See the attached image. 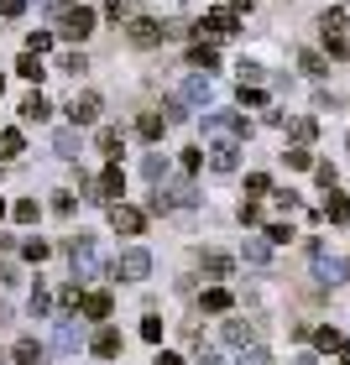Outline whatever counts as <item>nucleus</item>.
I'll return each instance as SVG.
<instances>
[{"label": "nucleus", "instance_id": "obj_47", "mask_svg": "<svg viewBox=\"0 0 350 365\" xmlns=\"http://www.w3.org/2000/svg\"><path fill=\"white\" fill-rule=\"evenodd\" d=\"M141 339H152V344H157V339H162V324H157V319H146V324H141Z\"/></svg>", "mask_w": 350, "mask_h": 365}, {"label": "nucleus", "instance_id": "obj_13", "mask_svg": "<svg viewBox=\"0 0 350 365\" xmlns=\"http://www.w3.org/2000/svg\"><path fill=\"white\" fill-rule=\"evenodd\" d=\"M324 220H329V225H350V198H345V193H329V198H324Z\"/></svg>", "mask_w": 350, "mask_h": 365}, {"label": "nucleus", "instance_id": "obj_4", "mask_svg": "<svg viewBox=\"0 0 350 365\" xmlns=\"http://www.w3.org/2000/svg\"><path fill=\"white\" fill-rule=\"evenodd\" d=\"M63 37H69V42H84L89 37V31H94V11L89 6H74V11H63Z\"/></svg>", "mask_w": 350, "mask_h": 365}, {"label": "nucleus", "instance_id": "obj_14", "mask_svg": "<svg viewBox=\"0 0 350 365\" xmlns=\"http://www.w3.org/2000/svg\"><path fill=\"white\" fill-rule=\"evenodd\" d=\"M16 365H47V350L37 339H21V344H16Z\"/></svg>", "mask_w": 350, "mask_h": 365}, {"label": "nucleus", "instance_id": "obj_51", "mask_svg": "<svg viewBox=\"0 0 350 365\" xmlns=\"http://www.w3.org/2000/svg\"><path fill=\"white\" fill-rule=\"evenodd\" d=\"M230 6H246V11H251V0H230Z\"/></svg>", "mask_w": 350, "mask_h": 365}, {"label": "nucleus", "instance_id": "obj_54", "mask_svg": "<svg viewBox=\"0 0 350 365\" xmlns=\"http://www.w3.org/2000/svg\"><path fill=\"white\" fill-rule=\"evenodd\" d=\"M0 214H6V204H0Z\"/></svg>", "mask_w": 350, "mask_h": 365}, {"label": "nucleus", "instance_id": "obj_12", "mask_svg": "<svg viewBox=\"0 0 350 365\" xmlns=\"http://www.w3.org/2000/svg\"><path fill=\"white\" fill-rule=\"evenodd\" d=\"M199 26H204L209 37H225V31H236V11H209Z\"/></svg>", "mask_w": 350, "mask_h": 365}, {"label": "nucleus", "instance_id": "obj_52", "mask_svg": "<svg viewBox=\"0 0 350 365\" xmlns=\"http://www.w3.org/2000/svg\"><path fill=\"white\" fill-rule=\"evenodd\" d=\"M204 365H220V360H214V355H204Z\"/></svg>", "mask_w": 350, "mask_h": 365}, {"label": "nucleus", "instance_id": "obj_8", "mask_svg": "<svg viewBox=\"0 0 350 365\" xmlns=\"http://www.w3.org/2000/svg\"><path fill=\"white\" fill-rule=\"evenodd\" d=\"M69 120L74 125H94L99 120V94H74L69 99Z\"/></svg>", "mask_w": 350, "mask_h": 365}, {"label": "nucleus", "instance_id": "obj_32", "mask_svg": "<svg viewBox=\"0 0 350 365\" xmlns=\"http://www.w3.org/2000/svg\"><path fill=\"white\" fill-rule=\"evenodd\" d=\"M319 26H324V37H329V31H340V26H345V11H340V6H335V11H324V16H319Z\"/></svg>", "mask_w": 350, "mask_h": 365}, {"label": "nucleus", "instance_id": "obj_22", "mask_svg": "<svg viewBox=\"0 0 350 365\" xmlns=\"http://www.w3.org/2000/svg\"><path fill=\"white\" fill-rule=\"evenodd\" d=\"M53 152H58V157H79V130H58V136H53Z\"/></svg>", "mask_w": 350, "mask_h": 365}, {"label": "nucleus", "instance_id": "obj_21", "mask_svg": "<svg viewBox=\"0 0 350 365\" xmlns=\"http://www.w3.org/2000/svg\"><path fill=\"white\" fill-rule=\"evenodd\" d=\"M225 339H230V344H251V339H256V329H251V324H241V319H230V324H225Z\"/></svg>", "mask_w": 350, "mask_h": 365}, {"label": "nucleus", "instance_id": "obj_34", "mask_svg": "<svg viewBox=\"0 0 350 365\" xmlns=\"http://www.w3.org/2000/svg\"><path fill=\"white\" fill-rule=\"evenodd\" d=\"M266 240H272V245H288V240H293V225H266Z\"/></svg>", "mask_w": 350, "mask_h": 365}, {"label": "nucleus", "instance_id": "obj_2", "mask_svg": "<svg viewBox=\"0 0 350 365\" xmlns=\"http://www.w3.org/2000/svg\"><path fill=\"white\" fill-rule=\"evenodd\" d=\"M69 256H74V277H99V272H105V261H99V251H94L89 235H79L69 245Z\"/></svg>", "mask_w": 350, "mask_h": 365}, {"label": "nucleus", "instance_id": "obj_15", "mask_svg": "<svg viewBox=\"0 0 350 365\" xmlns=\"http://www.w3.org/2000/svg\"><path fill=\"white\" fill-rule=\"evenodd\" d=\"M47 115H53V110H47V99L31 89V94L21 99V120H47Z\"/></svg>", "mask_w": 350, "mask_h": 365}, {"label": "nucleus", "instance_id": "obj_55", "mask_svg": "<svg viewBox=\"0 0 350 365\" xmlns=\"http://www.w3.org/2000/svg\"><path fill=\"white\" fill-rule=\"evenodd\" d=\"M0 360H6V355H0Z\"/></svg>", "mask_w": 350, "mask_h": 365}, {"label": "nucleus", "instance_id": "obj_17", "mask_svg": "<svg viewBox=\"0 0 350 365\" xmlns=\"http://www.w3.org/2000/svg\"><path fill=\"white\" fill-rule=\"evenodd\" d=\"M53 350H58V355H69V350H79V329H74L69 319L58 324V339H53Z\"/></svg>", "mask_w": 350, "mask_h": 365}, {"label": "nucleus", "instance_id": "obj_33", "mask_svg": "<svg viewBox=\"0 0 350 365\" xmlns=\"http://www.w3.org/2000/svg\"><path fill=\"white\" fill-rule=\"evenodd\" d=\"M11 214H16V220H21V225H31V220H37V198H21V204H16Z\"/></svg>", "mask_w": 350, "mask_h": 365}, {"label": "nucleus", "instance_id": "obj_25", "mask_svg": "<svg viewBox=\"0 0 350 365\" xmlns=\"http://www.w3.org/2000/svg\"><path fill=\"white\" fill-rule=\"evenodd\" d=\"M314 130H319V125H314L309 115H298V120H293V141H298V146H309V141H314Z\"/></svg>", "mask_w": 350, "mask_h": 365}, {"label": "nucleus", "instance_id": "obj_40", "mask_svg": "<svg viewBox=\"0 0 350 365\" xmlns=\"http://www.w3.org/2000/svg\"><path fill=\"white\" fill-rule=\"evenodd\" d=\"M314 178H319L324 188H335V168H329V162H314Z\"/></svg>", "mask_w": 350, "mask_h": 365}, {"label": "nucleus", "instance_id": "obj_28", "mask_svg": "<svg viewBox=\"0 0 350 365\" xmlns=\"http://www.w3.org/2000/svg\"><path fill=\"white\" fill-rule=\"evenodd\" d=\"M47 308H53V297H47V287L31 292V319H47Z\"/></svg>", "mask_w": 350, "mask_h": 365}, {"label": "nucleus", "instance_id": "obj_48", "mask_svg": "<svg viewBox=\"0 0 350 365\" xmlns=\"http://www.w3.org/2000/svg\"><path fill=\"white\" fill-rule=\"evenodd\" d=\"M26 11V0H0V16H21Z\"/></svg>", "mask_w": 350, "mask_h": 365}, {"label": "nucleus", "instance_id": "obj_44", "mask_svg": "<svg viewBox=\"0 0 350 365\" xmlns=\"http://www.w3.org/2000/svg\"><path fill=\"white\" fill-rule=\"evenodd\" d=\"M131 6H126V0H105V16H110V21H121V16H126Z\"/></svg>", "mask_w": 350, "mask_h": 365}, {"label": "nucleus", "instance_id": "obj_18", "mask_svg": "<svg viewBox=\"0 0 350 365\" xmlns=\"http://www.w3.org/2000/svg\"><path fill=\"white\" fill-rule=\"evenodd\" d=\"M199 267H204L209 277H230V267H236V261L220 256V251H209V256H199Z\"/></svg>", "mask_w": 350, "mask_h": 365}, {"label": "nucleus", "instance_id": "obj_27", "mask_svg": "<svg viewBox=\"0 0 350 365\" xmlns=\"http://www.w3.org/2000/svg\"><path fill=\"white\" fill-rule=\"evenodd\" d=\"M141 173H146V178H152V182H162V178H168V162H162V157L152 152V157H146V162H141Z\"/></svg>", "mask_w": 350, "mask_h": 365}, {"label": "nucleus", "instance_id": "obj_49", "mask_svg": "<svg viewBox=\"0 0 350 365\" xmlns=\"http://www.w3.org/2000/svg\"><path fill=\"white\" fill-rule=\"evenodd\" d=\"M157 365H183V355H157Z\"/></svg>", "mask_w": 350, "mask_h": 365}, {"label": "nucleus", "instance_id": "obj_31", "mask_svg": "<svg viewBox=\"0 0 350 365\" xmlns=\"http://www.w3.org/2000/svg\"><path fill=\"white\" fill-rule=\"evenodd\" d=\"M189 63H194V68H214V47H194V53H189Z\"/></svg>", "mask_w": 350, "mask_h": 365}, {"label": "nucleus", "instance_id": "obj_3", "mask_svg": "<svg viewBox=\"0 0 350 365\" xmlns=\"http://www.w3.org/2000/svg\"><path fill=\"white\" fill-rule=\"evenodd\" d=\"M236 168H241V146L220 136V141H214V146H209V173H220V178H230V173H236Z\"/></svg>", "mask_w": 350, "mask_h": 365}, {"label": "nucleus", "instance_id": "obj_36", "mask_svg": "<svg viewBox=\"0 0 350 365\" xmlns=\"http://www.w3.org/2000/svg\"><path fill=\"white\" fill-rule=\"evenodd\" d=\"M21 256H26V261H42V256H47V240H26Z\"/></svg>", "mask_w": 350, "mask_h": 365}, {"label": "nucleus", "instance_id": "obj_29", "mask_svg": "<svg viewBox=\"0 0 350 365\" xmlns=\"http://www.w3.org/2000/svg\"><path fill=\"white\" fill-rule=\"evenodd\" d=\"M58 68H63V73H84L89 63H84V53H63V58H58Z\"/></svg>", "mask_w": 350, "mask_h": 365}, {"label": "nucleus", "instance_id": "obj_24", "mask_svg": "<svg viewBox=\"0 0 350 365\" xmlns=\"http://www.w3.org/2000/svg\"><path fill=\"white\" fill-rule=\"evenodd\" d=\"M183 99H189V105H204L209 99V78H189V84H183Z\"/></svg>", "mask_w": 350, "mask_h": 365}, {"label": "nucleus", "instance_id": "obj_45", "mask_svg": "<svg viewBox=\"0 0 350 365\" xmlns=\"http://www.w3.org/2000/svg\"><path fill=\"white\" fill-rule=\"evenodd\" d=\"M189 115V99H168V120H183Z\"/></svg>", "mask_w": 350, "mask_h": 365}, {"label": "nucleus", "instance_id": "obj_23", "mask_svg": "<svg viewBox=\"0 0 350 365\" xmlns=\"http://www.w3.org/2000/svg\"><path fill=\"white\" fill-rule=\"evenodd\" d=\"M84 313H89V319H110V292H89L84 297Z\"/></svg>", "mask_w": 350, "mask_h": 365}, {"label": "nucleus", "instance_id": "obj_53", "mask_svg": "<svg viewBox=\"0 0 350 365\" xmlns=\"http://www.w3.org/2000/svg\"><path fill=\"white\" fill-rule=\"evenodd\" d=\"M0 89H6V78H0Z\"/></svg>", "mask_w": 350, "mask_h": 365}, {"label": "nucleus", "instance_id": "obj_41", "mask_svg": "<svg viewBox=\"0 0 350 365\" xmlns=\"http://www.w3.org/2000/svg\"><path fill=\"white\" fill-rule=\"evenodd\" d=\"M246 188H251V193H266V188H272V178H266V173H251V178H246Z\"/></svg>", "mask_w": 350, "mask_h": 365}, {"label": "nucleus", "instance_id": "obj_20", "mask_svg": "<svg viewBox=\"0 0 350 365\" xmlns=\"http://www.w3.org/2000/svg\"><path fill=\"white\" fill-rule=\"evenodd\" d=\"M21 157V130H0V162H16Z\"/></svg>", "mask_w": 350, "mask_h": 365}, {"label": "nucleus", "instance_id": "obj_39", "mask_svg": "<svg viewBox=\"0 0 350 365\" xmlns=\"http://www.w3.org/2000/svg\"><path fill=\"white\" fill-rule=\"evenodd\" d=\"M241 365H272V355H266L261 344H251V350H246V360H241Z\"/></svg>", "mask_w": 350, "mask_h": 365}, {"label": "nucleus", "instance_id": "obj_37", "mask_svg": "<svg viewBox=\"0 0 350 365\" xmlns=\"http://www.w3.org/2000/svg\"><path fill=\"white\" fill-rule=\"evenodd\" d=\"M246 261H256V267H261V261H266V240H246Z\"/></svg>", "mask_w": 350, "mask_h": 365}, {"label": "nucleus", "instance_id": "obj_19", "mask_svg": "<svg viewBox=\"0 0 350 365\" xmlns=\"http://www.w3.org/2000/svg\"><path fill=\"white\" fill-rule=\"evenodd\" d=\"M16 73H21V78H42V73H47V68H42V53H31V47H26L21 63H16Z\"/></svg>", "mask_w": 350, "mask_h": 365}, {"label": "nucleus", "instance_id": "obj_26", "mask_svg": "<svg viewBox=\"0 0 350 365\" xmlns=\"http://www.w3.org/2000/svg\"><path fill=\"white\" fill-rule=\"evenodd\" d=\"M204 308H209V313H225V308H230V292H225V287H209V292H204Z\"/></svg>", "mask_w": 350, "mask_h": 365}, {"label": "nucleus", "instance_id": "obj_10", "mask_svg": "<svg viewBox=\"0 0 350 365\" xmlns=\"http://www.w3.org/2000/svg\"><path fill=\"white\" fill-rule=\"evenodd\" d=\"M121 329H99V334H94V355L99 360H115V355H121Z\"/></svg>", "mask_w": 350, "mask_h": 365}, {"label": "nucleus", "instance_id": "obj_16", "mask_svg": "<svg viewBox=\"0 0 350 365\" xmlns=\"http://www.w3.org/2000/svg\"><path fill=\"white\" fill-rule=\"evenodd\" d=\"M136 130H141L146 141H162V130H168V120H162V115H152V110H146L141 120H136Z\"/></svg>", "mask_w": 350, "mask_h": 365}, {"label": "nucleus", "instance_id": "obj_11", "mask_svg": "<svg viewBox=\"0 0 350 365\" xmlns=\"http://www.w3.org/2000/svg\"><path fill=\"white\" fill-rule=\"evenodd\" d=\"M94 146H99V152H105V157L115 162V157H121V146H126V136H121V125H99V136H94Z\"/></svg>", "mask_w": 350, "mask_h": 365}, {"label": "nucleus", "instance_id": "obj_38", "mask_svg": "<svg viewBox=\"0 0 350 365\" xmlns=\"http://www.w3.org/2000/svg\"><path fill=\"white\" fill-rule=\"evenodd\" d=\"M26 47H31V53H47V47H53V31H31Z\"/></svg>", "mask_w": 350, "mask_h": 365}, {"label": "nucleus", "instance_id": "obj_30", "mask_svg": "<svg viewBox=\"0 0 350 365\" xmlns=\"http://www.w3.org/2000/svg\"><path fill=\"white\" fill-rule=\"evenodd\" d=\"M282 157H288V168H314L309 146H288V152H282Z\"/></svg>", "mask_w": 350, "mask_h": 365}, {"label": "nucleus", "instance_id": "obj_1", "mask_svg": "<svg viewBox=\"0 0 350 365\" xmlns=\"http://www.w3.org/2000/svg\"><path fill=\"white\" fill-rule=\"evenodd\" d=\"M115 277H121V282H146V277H152V251H141V245L121 251V256H115Z\"/></svg>", "mask_w": 350, "mask_h": 365}, {"label": "nucleus", "instance_id": "obj_43", "mask_svg": "<svg viewBox=\"0 0 350 365\" xmlns=\"http://www.w3.org/2000/svg\"><path fill=\"white\" fill-rule=\"evenodd\" d=\"M256 220H261V209L251 204V198H246V204H241V225H256Z\"/></svg>", "mask_w": 350, "mask_h": 365}, {"label": "nucleus", "instance_id": "obj_46", "mask_svg": "<svg viewBox=\"0 0 350 365\" xmlns=\"http://www.w3.org/2000/svg\"><path fill=\"white\" fill-rule=\"evenodd\" d=\"M241 105H266V94H261V89H246V84H241Z\"/></svg>", "mask_w": 350, "mask_h": 365}, {"label": "nucleus", "instance_id": "obj_7", "mask_svg": "<svg viewBox=\"0 0 350 365\" xmlns=\"http://www.w3.org/2000/svg\"><path fill=\"white\" fill-rule=\"evenodd\" d=\"M121 193H126V173H121V162H110V168L94 178V193L89 198H121Z\"/></svg>", "mask_w": 350, "mask_h": 365}, {"label": "nucleus", "instance_id": "obj_50", "mask_svg": "<svg viewBox=\"0 0 350 365\" xmlns=\"http://www.w3.org/2000/svg\"><path fill=\"white\" fill-rule=\"evenodd\" d=\"M340 360H345V365H350V344H340Z\"/></svg>", "mask_w": 350, "mask_h": 365}, {"label": "nucleus", "instance_id": "obj_35", "mask_svg": "<svg viewBox=\"0 0 350 365\" xmlns=\"http://www.w3.org/2000/svg\"><path fill=\"white\" fill-rule=\"evenodd\" d=\"M314 344H319V350H340V334H335V329H319V334H314Z\"/></svg>", "mask_w": 350, "mask_h": 365}, {"label": "nucleus", "instance_id": "obj_6", "mask_svg": "<svg viewBox=\"0 0 350 365\" xmlns=\"http://www.w3.org/2000/svg\"><path fill=\"white\" fill-rule=\"evenodd\" d=\"M110 225L121 230V235H141V230H146V214L131 209V204H110Z\"/></svg>", "mask_w": 350, "mask_h": 365}, {"label": "nucleus", "instance_id": "obj_9", "mask_svg": "<svg viewBox=\"0 0 350 365\" xmlns=\"http://www.w3.org/2000/svg\"><path fill=\"white\" fill-rule=\"evenodd\" d=\"M162 21H152V16H131V42L136 47H152V42H162Z\"/></svg>", "mask_w": 350, "mask_h": 365}, {"label": "nucleus", "instance_id": "obj_5", "mask_svg": "<svg viewBox=\"0 0 350 365\" xmlns=\"http://www.w3.org/2000/svg\"><path fill=\"white\" fill-rule=\"evenodd\" d=\"M204 130L209 136H246L251 125H246L241 115H230V110H214V115H204Z\"/></svg>", "mask_w": 350, "mask_h": 365}, {"label": "nucleus", "instance_id": "obj_42", "mask_svg": "<svg viewBox=\"0 0 350 365\" xmlns=\"http://www.w3.org/2000/svg\"><path fill=\"white\" fill-rule=\"evenodd\" d=\"M304 73L319 78V73H324V58H319V53H304Z\"/></svg>", "mask_w": 350, "mask_h": 365}]
</instances>
